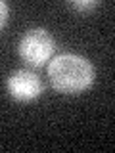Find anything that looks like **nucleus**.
Listing matches in <instances>:
<instances>
[{"label": "nucleus", "instance_id": "obj_1", "mask_svg": "<svg viewBox=\"0 0 115 153\" xmlns=\"http://www.w3.org/2000/svg\"><path fill=\"white\" fill-rule=\"evenodd\" d=\"M94 65L77 54H60L48 63L50 84L61 94H79L94 82Z\"/></svg>", "mask_w": 115, "mask_h": 153}, {"label": "nucleus", "instance_id": "obj_2", "mask_svg": "<svg viewBox=\"0 0 115 153\" xmlns=\"http://www.w3.org/2000/svg\"><path fill=\"white\" fill-rule=\"evenodd\" d=\"M54 52V38L46 29H31L19 40V56L31 67H42L50 61Z\"/></svg>", "mask_w": 115, "mask_h": 153}, {"label": "nucleus", "instance_id": "obj_3", "mask_svg": "<svg viewBox=\"0 0 115 153\" xmlns=\"http://www.w3.org/2000/svg\"><path fill=\"white\" fill-rule=\"evenodd\" d=\"M8 92L17 102H31L40 96L42 80L29 69H17L8 76Z\"/></svg>", "mask_w": 115, "mask_h": 153}, {"label": "nucleus", "instance_id": "obj_4", "mask_svg": "<svg viewBox=\"0 0 115 153\" xmlns=\"http://www.w3.org/2000/svg\"><path fill=\"white\" fill-rule=\"evenodd\" d=\"M98 4V0H73V2H69V6L77 12H86V10H94Z\"/></svg>", "mask_w": 115, "mask_h": 153}, {"label": "nucleus", "instance_id": "obj_5", "mask_svg": "<svg viewBox=\"0 0 115 153\" xmlns=\"http://www.w3.org/2000/svg\"><path fill=\"white\" fill-rule=\"evenodd\" d=\"M6 19H8V4L0 0V29L6 25Z\"/></svg>", "mask_w": 115, "mask_h": 153}]
</instances>
